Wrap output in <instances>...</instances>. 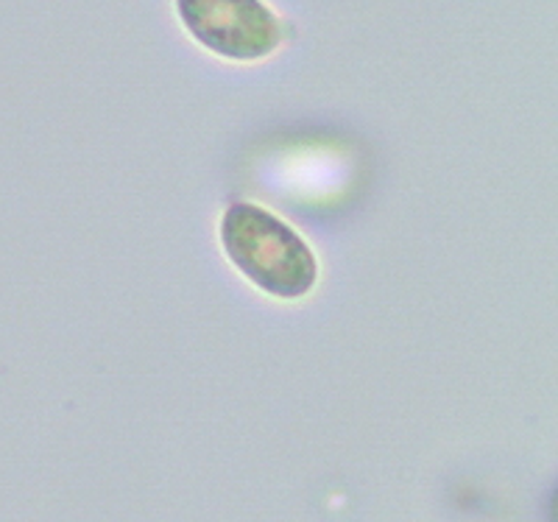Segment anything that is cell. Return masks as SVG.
Wrapping results in <instances>:
<instances>
[{
	"label": "cell",
	"instance_id": "cell-1",
	"mask_svg": "<svg viewBox=\"0 0 558 522\" xmlns=\"http://www.w3.org/2000/svg\"><path fill=\"white\" fill-rule=\"evenodd\" d=\"M229 263L274 300H302L316 288L318 260L293 227L257 204L238 202L221 218Z\"/></svg>",
	"mask_w": 558,
	"mask_h": 522
},
{
	"label": "cell",
	"instance_id": "cell-2",
	"mask_svg": "<svg viewBox=\"0 0 558 522\" xmlns=\"http://www.w3.org/2000/svg\"><path fill=\"white\" fill-rule=\"evenodd\" d=\"M177 14L202 48L232 62L266 59L282 43L279 17L263 0H177Z\"/></svg>",
	"mask_w": 558,
	"mask_h": 522
}]
</instances>
